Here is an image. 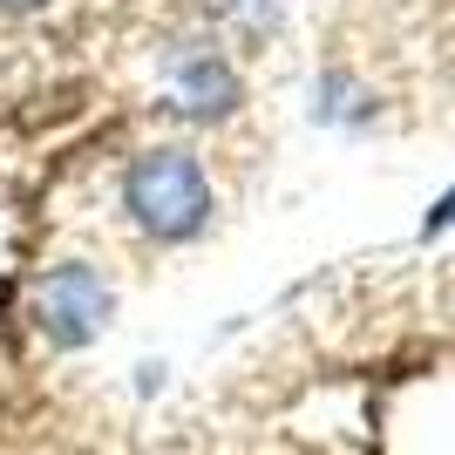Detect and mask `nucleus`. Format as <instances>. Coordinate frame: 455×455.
I'll use <instances>...</instances> for the list:
<instances>
[{
	"label": "nucleus",
	"instance_id": "3",
	"mask_svg": "<svg viewBox=\"0 0 455 455\" xmlns=\"http://www.w3.org/2000/svg\"><path fill=\"white\" fill-rule=\"evenodd\" d=\"M177 89H184V109H197V116H231L238 109V76H231L218 55H184L177 61Z\"/></svg>",
	"mask_w": 455,
	"mask_h": 455
},
{
	"label": "nucleus",
	"instance_id": "4",
	"mask_svg": "<svg viewBox=\"0 0 455 455\" xmlns=\"http://www.w3.org/2000/svg\"><path fill=\"white\" fill-rule=\"evenodd\" d=\"M211 7L225 20H238V28H272V14H279L272 0H211Z\"/></svg>",
	"mask_w": 455,
	"mask_h": 455
},
{
	"label": "nucleus",
	"instance_id": "5",
	"mask_svg": "<svg viewBox=\"0 0 455 455\" xmlns=\"http://www.w3.org/2000/svg\"><path fill=\"white\" fill-rule=\"evenodd\" d=\"M442 225H455V190H449V197H442L435 211H428V231H442Z\"/></svg>",
	"mask_w": 455,
	"mask_h": 455
},
{
	"label": "nucleus",
	"instance_id": "6",
	"mask_svg": "<svg viewBox=\"0 0 455 455\" xmlns=\"http://www.w3.org/2000/svg\"><path fill=\"white\" fill-rule=\"evenodd\" d=\"M0 7H41V0H0Z\"/></svg>",
	"mask_w": 455,
	"mask_h": 455
},
{
	"label": "nucleus",
	"instance_id": "1",
	"mask_svg": "<svg viewBox=\"0 0 455 455\" xmlns=\"http://www.w3.org/2000/svg\"><path fill=\"white\" fill-rule=\"evenodd\" d=\"M123 204H130V218L143 225V238H156V245H184V238H197L204 218H211L204 164H197L190 150H143L130 164Z\"/></svg>",
	"mask_w": 455,
	"mask_h": 455
},
{
	"label": "nucleus",
	"instance_id": "2",
	"mask_svg": "<svg viewBox=\"0 0 455 455\" xmlns=\"http://www.w3.org/2000/svg\"><path fill=\"white\" fill-rule=\"evenodd\" d=\"M28 306H35V326L48 333L55 347H89L102 326H109V313H116V292H109V279L95 266H48L35 279V292H28Z\"/></svg>",
	"mask_w": 455,
	"mask_h": 455
}]
</instances>
